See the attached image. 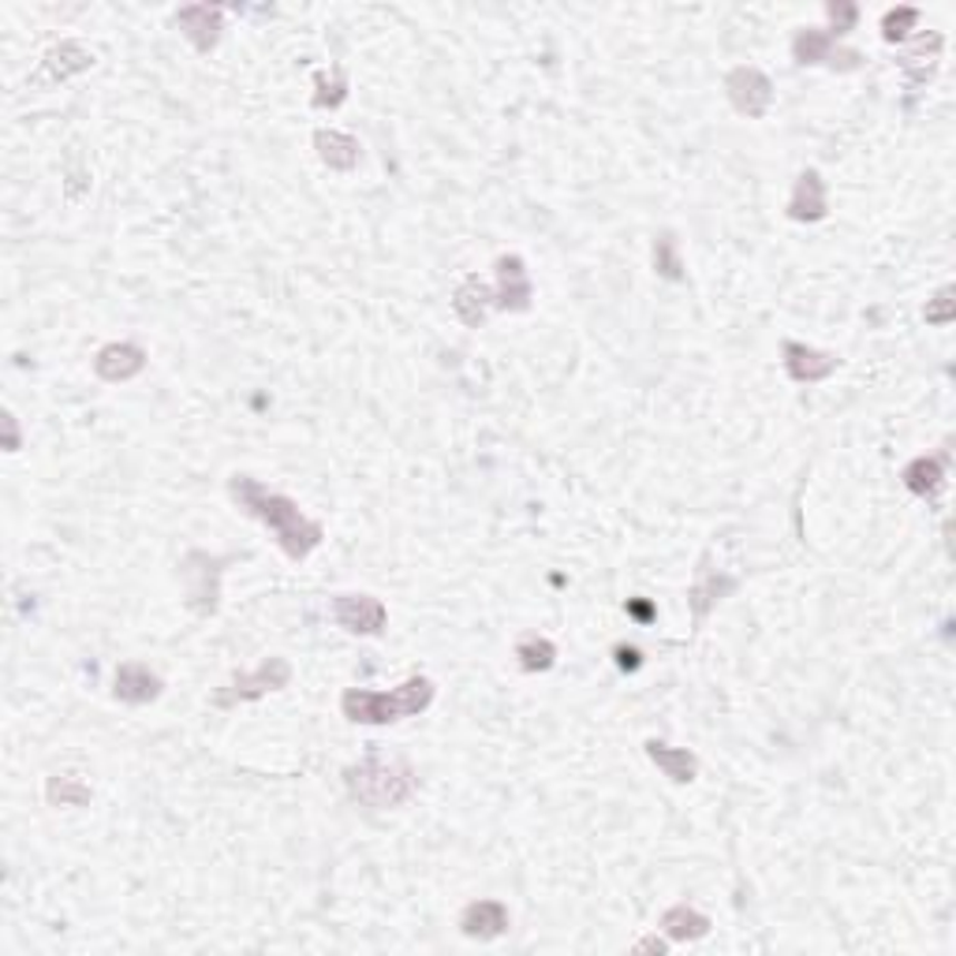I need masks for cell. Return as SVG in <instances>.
<instances>
[{"instance_id":"1","label":"cell","mask_w":956,"mask_h":956,"mask_svg":"<svg viewBox=\"0 0 956 956\" xmlns=\"http://www.w3.org/2000/svg\"><path fill=\"white\" fill-rule=\"evenodd\" d=\"M228 494H232V501L243 508V513L254 516V519H262L265 527H273V535H277L281 549L292 560H303L318 546V542H322V527H318L314 519H306L300 513V505L289 501L284 494L265 490V486L254 482L251 475L232 478Z\"/></svg>"},{"instance_id":"2","label":"cell","mask_w":956,"mask_h":956,"mask_svg":"<svg viewBox=\"0 0 956 956\" xmlns=\"http://www.w3.org/2000/svg\"><path fill=\"white\" fill-rule=\"evenodd\" d=\"M430 703H433V684L427 676H411L400 687H392V692L352 687V692H344V699H340V710H344L348 721H359V725H389V721L422 714Z\"/></svg>"},{"instance_id":"3","label":"cell","mask_w":956,"mask_h":956,"mask_svg":"<svg viewBox=\"0 0 956 956\" xmlns=\"http://www.w3.org/2000/svg\"><path fill=\"white\" fill-rule=\"evenodd\" d=\"M344 784L352 792V800L363 807H400L411 800L416 792V773L403 762H386V759H363L359 767L344 770Z\"/></svg>"},{"instance_id":"4","label":"cell","mask_w":956,"mask_h":956,"mask_svg":"<svg viewBox=\"0 0 956 956\" xmlns=\"http://www.w3.org/2000/svg\"><path fill=\"white\" fill-rule=\"evenodd\" d=\"M221 565H228L225 557H209L202 549H191L184 557V579H187V605L198 617H214L217 613V583H221Z\"/></svg>"},{"instance_id":"5","label":"cell","mask_w":956,"mask_h":956,"mask_svg":"<svg viewBox=\"0 0 956 956\" xmlns=\"http://www.w3.org/2000/svg\"><path fill=\"white\" fill-rule=\"evenodd\" d=\"M725 90H729V101L732 109L751 116V120H759V116H767L770 101H773V82L762 76L759 68H748V64H740V68H732L725 76Z\"/></svg>"},{"instance_id":"6","label":"cell","mask_w":956,"mask_h":956,"mask_svg":"<svg viewBox=\"0 0 956 956\" xmlns=\"http://www.w3.org/2000/svg\"><path fill=\"white\" fill-rule=\"evenodd\" d=\"M292 680V669L284 657H270V662L258 665V673H243L236 676L232 684L225 687V692H217V703L221 706H232V703H251V699H258L265 692H277V687H284Z\"/></svg>"},{"instance_id":"7","label":"cell","mask_w":956,"mask_h":956,"mask_svg":"<svg viewBox=\"0 0 956 956\" xmlns=\"http://www.w3.org/2000/svg\"><path fill=\"white\" fill-rule=\"evenodd\" d=\"M333 617L352 635H378L386 628V605L374 594H340L333 602Z\"/></svg>"},{"instance_id":"8","label":"cell","mask_w":956,"mask_h":956,"mask_svg":"<svg viewBox=\"0 0 956 956\" xmlns=\"http://www.w3.org/2000/svg\"><path fill=\"white\" fill-rule=\"evenodd\" d=\"M494 306L513 314H524L530 306V277L527 265L519 254H501L497 258V292H494Z\"/></svg>"},{"instance_id":"9","label":"cell","mask_w":956,"mask_h":956,"mask_svg":"<svg viewBox=\"0 0 956 956\" xmlns=\"http://www.w3.org/2000/svg\"><path fill=\"white\" fill-rule=\"evenodd\" d=\"M90 64H94V52L87 46H79V41H60L57 49L46 52L41 71L30 82H35V87H57V82L79 76V71H87Z\"/></svg>"},{"instance_id":"10","label":"cell","mask_w":956,"mask_h":956,"mask_svg":"<svg viewBox=\"0 0 956 956\" xmlns=\"http://www.w3.org/2000/svg\"><path fill=\"white\" fill-rule=\"evenodd\" d=\"M784 370H789L792 381L800 386H814V381L830 378L841 359L830 355V352H818V348H807V344H796V340H784Z\"/></svg>"},{"instance_id":"11","label":"cell","mask_w":956,"mask_h":956,"mask_svg":"<svg viewBox=\"0 0 956 956\" xmlns=\"http://www.w3.org/2000/svg\"><path fill=\"white\" fill-rule=\"evenodd\" d=\"M176 27L184 30V35L191 38V46H195L198 52H209L221 41V8L214 4H187L176 12Z\"/></svg>"},{"instance_id":"12","label":"cell","mask_w":956,"mask_h":956,"mask_svg":"<svg viewBox=\"0 0 956 956\" xmlns=\"http://www.w3.org/2000/svg\"><path fill=\"white\" fill-rule=\"evenodd\" d=\"M460 930L467 934V938H478V942L501 938V934L508 930V908L501 905V900H475V905L464 908Z\"/></svg>"},{"instance_id":"13","label":"cell","mask_w":956,"mask_h":956,"mask_svg":"<svg viewBox=\"0 0 956 956\" xmlns=\"http://www.w3.org/2000/svg\"><path fill=\"white\" fill-rule=\"evenodd\" d=\"M490 306H494L490 284L478 277V273H467L464 284H460V289H456V295H452L456 318H460L467 329H478V325L486 322V314H490Z\"/></svg>"},{"instance_id":"14","label":"cell","mask_w":956,"mask_h":956,"mask_svg":"<svg viewBox=\"0 0 956 956\" xmlns=\"http://www.w3.org/2000/svg\"><path fill=\"white\" fill-rule=\"evenodd\" d=\"M146 367V352L139 344H105L94 359V374L101 381H131Z\"/></svg>"},{"instance_id":"15","label":"cell","mask_w":956,"mask_h":956,"mask_svg":"<svg viewBox=\"0 0 956 956\" xmlns=\"http://www.w3.org/2000/svg\"><path fill=\"white\" fill-rule=\"evenodd\" d=\"M162 695V676L150 673L146 665L139 662H124L116 669V699L131 706H143V703H154Z\"/></svg>"},{"instance_id":"16","label":"cell","mask_w":956,"mask_h":956,"mask_svg":"<svg viewBox=\"0 0 956 956\" xmlns=\"http://www.w3.org/2000/svg\"><path fill=\"white\" fill-rule=\"evenodd\" d=\"M789 217L792 221H822L826 217V184L814 168H803L800 179H796Z\"/></svg>"},{"instance_id":"17","label":"cell","mask_w":956,"mask_h":956,"mask_svg":"<svg viewBox=\"0 0 956 956\" xmlns=\"http://www.w3.org/2000/svg\"><path fill=\"white\" fill-rule=\"evenodd\" d=\"M646 759H651L665 778H673L676 784L695 781V773H699V759L692 755V751L669 748V743H662V740H646Z\"/></svg>"},{"instance_id":"18","label":"cell","mask_w":956,"mask_h":956,"mask_svg":"<svg viewBox=\"0 0 956 956\" xmlns=\"http://www.w3.org/2000/svg\"><path fill=\"white\" fill-rule=\"evenodd\" d=\"M314 150L329 168H336V173H352L359 165V143L344 131H325L322 127V131L314 135Z\"/></svg>"},{"instance_id":"19","label":"cell","mask_w":956,"mask_h":956,"mask_svg":"<svg viewBox=\"0 0 956 956\" xmlns=\"http://www.w3.org/2000/svg\"><path fill=\"white\" fill-rule=\"evenodd\" d=\"M732 587H736V579H729V576H714V568H710V560H703V568L695 572L692 594H687V602H692L695 621H706V613L714 609V602L721 598V594H729Z\"/></svg>"},{"instance_id":"20","label":"cell","mask_w":956,"mask_h":956,"mask_svg":"<svg viewBox=\"0 0 956 956\" xmlns=\"http://www.w3.org/2000/svg\"><path fill=\"white\" fill-rule=\"evenodd\" d=\"M662 930L673 942H695V938H706L710 934V919L703 916V911H695L687 905H673L662 916Z\"/></svg>"},{"instance_id":"21","label":"cell","mask_w":956,"mask_h":956,"mask_svg":"<svg viewBox=\"0 0 956 956\" xmlns=\"http://www.w3.org/2000/svg\"><path fill=\"white\" fill-rule=\"evenodd\" d=\"M905 486L919 497H934L945 486L942 460H934V456H919V460H911L905 467Z\"/></svg>"},{"instance_id":"22","label":"cell","mask_w":956,"mask_h":956,"mask_svg":"<svg viewBox=\"0 0 956 956\" xmlns=\"http://www.w3.org/2000/svg\"><path fill=\"white\" fill-rule=\"evenodd\" d=\"M833 35L830 30H800L792 41V52L800 64H830L833 57Z\"/></svg>"},{"instance_id":"23","label":"cell","mask_w":956,"mask_h":956,"mask_svg":"<svg viewBox=\"0 0 956 956\" xmlns=\"http://www.w3.org/2000/svg\"><path fill=\"white\" fill-rule=\"evenodd\" d=\"M516 657L527 673H546V669H554L557 662V646L549 640H538V635H524V640L516 643Z\"/></svg>"},{"instance_id":"24","label":"cell","mask_w":956,"mask_h":956,"mask_svg":"<svg viewBox=\"0 0 956 956\" xmlns=\"http://www.w3.org/2000/svg\"><path fill=\"white\" fill-rule=\"evenodd\" d=\"M46 796H49V803H57V807H82V803H90V784H82L79 778H49V784H46Z\"/></svg>"},{"instance_id":"25","label":"cell","mask_w":956,"mask_h":956,"mask_svg":"<svg viewBox=\"0 0 956 956\" xmlns=\"http://www.w3.org/2000/svg\"><path fill=\"white\" fill-rule=\"evenodd\" d=\"M654 270L662 273L669 281H680L684 277V265H680V254H676V236L673 232H662L654 240Z\"/></svg>"},{"instance_id":"26","label":"cell","mask_w":956,"mask_h":956,"mask_svg":"<svg viewBox=\"0 0 956 956\" xmlns=\"http://www.w3.org/2000/svg\"><path fill=\"white\" fill-rule=\"evenodd\" d=\"M919 23V12L916 8H894L886 19H881V35H886V41H900L908 35V27Z\"/></svg>"},{"instance_id":"27","label":"cell","mask_w":956,"mask_h":956,"mask_svg":"<svg viewBox=\"0 0 956 956\" xmlns=\"http://www.w3.org/2000/svg\"><path fill=\"white\" fill-rule=\"evenodd\" d=\"M953 295H956L953 289H942V292L927 303V322H930V325H949L953 318H956V300H953Z\"/></svg>"},{"instance_id":"28","label":"cell","mask_w":956,"mask_h":956,"mask_svg":"<svg viewBox=\"0 0 956 956\" xmlns=\"http://www.w3.org/2000/svg\"><path fill=\"white\" fill-rule=\"evenodd\" d=\"M314 87H318V94H314V105H318V109H336V105L348 98V90H344L348 82H344V76H336L333 90H329L325 76H314Z\"/></svg>"},{"instance_id":"29","label":"cell","mask_w":956,"mask_h":956,"mask_svg":"<svg viewBox=\"0 0 956 956\" xmlns=\"http://www.w3.org/2000/svg\"><path fill=\"white\" fill-rule=\"evenodd\" d=\"M826 12H830V19H833V30H830L833 38H837V35H848V30L856 27V19H859V8L848 4V0H837V4H830Z\"/></svg>"},{"instance_id":"30","label":"cell","mask_w":956,"mask_h":956,"mask_svg":"<svg viewBox=\"0 0 956 956\" xmlns=\"http://www.w3.org/2000/svg\"><path fill=\"white\" fill-rule=\"evenodd\" d=\"M617 665L621 669H640V651H635V646H617Z\"/></svg>"},{"instance_id":"31","label":"cell","mask_w":956,"mask_h":956,"mask_svg":"<svg viewBox=\"0 0 956 956\" xmlns=\"http://www.w3.org/2000/svg\"><path fill=\"white\" fill-rule=\"evenodd\" d=\"M635 953H665V942L662 938H643L635 945Z\"/></svg>"}]
</instances>
